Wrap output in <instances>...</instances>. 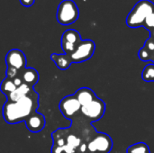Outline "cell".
Segmentation results:
<instances>
[{
	"instance_id": "6da1fadb",
	"label": "cell",
	"mask_w": 154,
	"mask_h": 153,
	"mask_svg": "<svg viewBox=\"0 0 154 153\" xmlns=\"http://www.w3.org/2000/svg\"><path fill=\"white\" fill-rule=\"evenodd\" d=\"M39 107V94L33 89L22 99L11 102L6 101L3 107V117L9 124H15L25 120Z\"/></svg>"
},
{
	"instance_id": "7a4b0ae2",
	"label": "cell",
	"mask_w": 154,
	"mask_h": 153,
	"mask_svg": "<svg viewBox=\"0 0 154 153\" xmlns=\"http://www.w3.org/2000/svg\"><path fill=\"white\" fill-rule=\"evenodd\" d=\"M154 12V3L150 0L139 1L126 17V24L130 28L143 27L146 18Z\"/></svg>"
},
{
	"instance_id": "3957f363",
	"label": "cell",
	"mask_w": 154,
	"mask_h": 153,
	"mask_svg": "<svg viewBox=\"0 0 154 153\" xmlns=\"http://www.w3.org/2000/svg\"><path fill=\"white\" fill-rule=\"evenodd\" d=\"M72 124L69 126L70 131L81 140L83 143H88L89 141L98 133L90 122L83 118L79 114L71 120Z\"/></svg>"
},
{
	"instance_id": "277c9868",
	"label": "cell",
	"mask_w": 154,
	"mask_h": 153,
	"mask_svg": "<svg viewBox=\"0 0 154 153\" xmlns=\"http://www.w3.org/2000/svg\"><path fill=\"white\" fill-rule=\"evenodd\" d=\"M79 15V8L72 0H63L58 6L56 18L61 25H69L74 23Z\"/></svg>"
},
{
	"instance_id": "5b68a950",
	"label": "cell",
	"mask_w": 154,
	"mask_h": 153,
	"mask_svg": "<svg viewBox=\"0 0 154 153\" xmlns=\"http://www.w3.org/2000/svg\"><path fill=\"white\" fill-rule=\"evenodd\" d=\"M105 112H106L105 102L102 99L97 97L91 103L82 106L79 115L88 122L93 123L100 120L104 116Z\"/></svg>"
},
{
	"instance_id": "8992f818",
	"label": "cell",
	"mask_w": 154,
	"mask_h": 153,
	"mask_svg": "<svg viewBox=\"0 0 154 153\" xmlns=\"http://www.w3.org/2000/svg\"><path fill=\"white\" fill-rule=\"evenodd\" d=\"M113 140L105 133H97L88 143V153H110Z\"/></svg>"
},
{
	"instance_id": "52a82bcc",
	"label": "cell",
	"mask_w": 154,
	"mask_h": 153,
	"mask_svg": "<svg viewBox=\"0 0 154 153\" xmlns=\"http://www.w3.org/2000/svg\"><path fill=\"white\" fill-rule=\"evenodd\" d=\"M81 107V105L74 95H69L63 97L59 105V108L62 115L69 120H72L79 114Z\"/></svg>"
},
{
	"instance_id": "ba28073f",
	"label": "cell",
	"mask_w": 154,
	"mask_h": 153,
	"mask_svg": "<svg viewBox=\"0 0 154 153\" xmlns=\"http://www.w3.org/2000/svg\"><path fill=\"white\" fill-rule=\"evenodd\" d=\"M96 44L91 40H85L80 42L76 50L70 54L73 63H81L88 60L95 52Z\"/></svg>"
},
{
	"instance_id": "9c48e42d",
	"label": "cell",
	"mask_w": 154,
	"mask_h": 153,
	"mask_svg": "<svg viewBox=\"0 0 154 153\" xmlns=\"http://www.w3.org/2000/svg\"><path fill=\"white\" fill-rule=\"evenodd\" d=\"M82 41L79 32L74 29L65 31L61 36V48L64 53L72 54Z\"/></svg>"
},
{
	"instance_id": "30bf717a",
	"label": "cell",
	"mask_w": 154,
	"mask_h": 153,
	"mask_svg": "<svg viewBox=\"0 0 154 153\" xmlns=\"http://www.w3.org/2000/svg\"><path fill=\"white\" fill-rule=\"evenodd\" d=\"M5 63L7 67L16 69L20 72L23 71L26 67V57L24 53L17 49L9 50L5 56Z\"/></svg>"
},
{
	"instance_id": "8fae6325",
	"label": "cell",
	"mask_w": 154,
	"mask_h": 153,
	"mask_svg": "<svg viewBox=\"0 0 154 153\" xmlns=\"http://www.w3.org/2000/svg\"><path fill=\"white\" fill-rule=\"evenodd\" d=\"M45 117L38 112L33 113L25 120L26 127L31 133H40L45 127Z\"/></svg>"
},
{
	"instance_id": "7c38bea8",
	"label": "cell",
	"mask_w": 154,
	"mask_h": 153,
	"mask_svg": "<svg viewBox=\"0 0 154 153\" xmlns=\"http://www.w3.org/2000/svg\"><path fill=\"white\" fill-rule=\"evenodd\" d=\"M74 96H76V98L78 99V101L79 102L81 106H84L91 103L97 97L96 93L88 87H81V88L78 89L75 92Z\"/></svg>"
},
{
	"instance_id": "4fadbf2b",
	"label": "cell",
	"mask_w": 154,
	"mask_h": 153,
	"mask_svg": "<svg viewBox=\"0 0 154 153\" xmlns=\"http://www.w3.org/2000/svg\"><path fill=\"white\" fill-rule=\"evenodd\" d=\"M20 76L23 84L31 87H33L38 83L40 78L38 71L33 68H25L23 71H21Z\"/></svg>"
},
{
	"instance_id": "5bb4252c",
	"label": "cell",
	"mask_w": 154,
	"mask_h": 153,
	"mask_svg": "<svg viewBox=\"0 0 154 153\" xmlns=\"http://www.w3.org/2000/svg\"><path fill=\"white\" fill-rule=\"evenodd\" d=\"M51 59L55 63L56 67L60 69V70L68 69L70 67V65L73 63L70 55L66 54V53H60V54L52 53L51 55Z\"/></svg>"
},
{
	"instance_id": "9a60e30c",
	"label": "cell",
	"mask_w": 154,
	"mask_h": 153,
	"mask_svg": "<svg viewBox=\"0 0 154 153\" xmlns=\"http://www.w3.org/2000/svg\"><path fill=\"white\" fill-rule=\"evenodd\" d=\"M32 90H33V87H31L25 84H23L21 87H17L13 93H11L10 95H8L6 96L7 101H11V102L18 101V100L22 99L23 97L26 96L27 95H29Z\"/></svg>"
},
{
	"instance_id": "2e32d148",
	"label": "cell",
	"mask_w": 154,
	"mask_h": 153,
	"mask_svg": "<svg viewBox=\"0 0 154 153\" xmlns=\"http://www.w3.org/2000/svg\"><path fill=\"white\" fill-rule=\"evenodd\" d=\"M16 88H17V87L15 86V84L14 83L13 79H11V78H5L2 81V83H1V87H0L1 92L4 95H5L6 96L8 95H10L11 93H13Z\"/></svg>"
},
{
	"instance_id": "e0dca14e",
	"label": "cell",
	"mask_w": 154,
	"mask_h": 153,
	"mask_svg": "<svg viewBox=\"0 0 154 153\" xmlns=\"http://www.w3.org/2000/svg\"><path fill=\"white\" fill-rule=\"evenodd\" d=\"M126 153H151V151L145 142H137L129 146Z\"/></svg>"
},
{
	"instance_id": "ac0fdd59",
	"label": "cell",
	"mask_w": 154,
	"mask_h": 153,
	"mask_svg": "<svg viewBox=\"0 0 154 153\" xmlns=\"http://www.w3.org/2000/svg\"><path fill=\"white\" fill-rule=\"evenodd\" d=\"M142 78L145 82H154V64H147L142 72Z\"/></svg>"
},
{
	"instance_id": "d6986e66",
	"label": "cell",
	"mask_w": 154,
	"mask_h": 153,
	"mask_svg": "<svg viewBox=\"0 0 154 153\" xmlns=\"http://www.w3.org/2000/svg\"><path fill=\"white\" fill-rule=\"evenodd\" d=\"M138 57L143 61H152V62H154L153 53H152L144 46L140 49V50L138 52Z\"/></svg>"
},
{
	"instance_id": "ffe728a7",
	"label": "cell",
	"mask_w": 154,
	"mask_h": 153,
	"mask_svg": "<svg viewBox=\"0 0 154 153\" xmlns=\"http://www.w3.org/2000/svg\"><path fill=\"white\" fill-rule=\"evenodd\" d=\"M143 27L146 28L149 32H152L154 30V12H152L145 20L143 23Z\"/></svg>"
},
{
	"instance_id": "44dd1931",
	"label": "cell",
	"mask_w": 154,
	"mask_h": 153,
	"mask_svg": "<svg viewBox=\"0 0 154 153\" xmlns=\"http://www.w3.org/2000/svg\"><path fill=\"white\" fill-rule=\"evenodd\" d=\"M20 73L21 72L19 70H17L16 69L11 68V67H7V69H6V78H8L14 79V78L19 77Z\"/></svg>"
},
{
	"instance_id": "7402d4cb",
	"label": "cell",
	"mask_w": 154,
	"mask_h": 153,
	"mask_svg": "<svg viewBox=\"0 0 154 153\" xmlns=\"http://www.w3.org/2000/svg\"><path fill=\"white\" fill-rule=\"evenodd\" d=\"M20 3L23 5V6H26V7H30L32 6L33 4H34V1L35 0H19Z\"/></svg>"
},
{
	"instance_id": "603a6c76",
	"label": "cell",
	"mask_w": 154,
	"mask_h": 153,
	"mask_svg": "<svg viewBox=\"0 0 154 153\" xmlns=\"http://www.w3.org/2000/svg\"><path fill=\"white\" fill-rule=\"evenodd\" d=\"M150 37H152V38L154 39V30H152V32H150Z\"/></svg>"
}]
</instances>
